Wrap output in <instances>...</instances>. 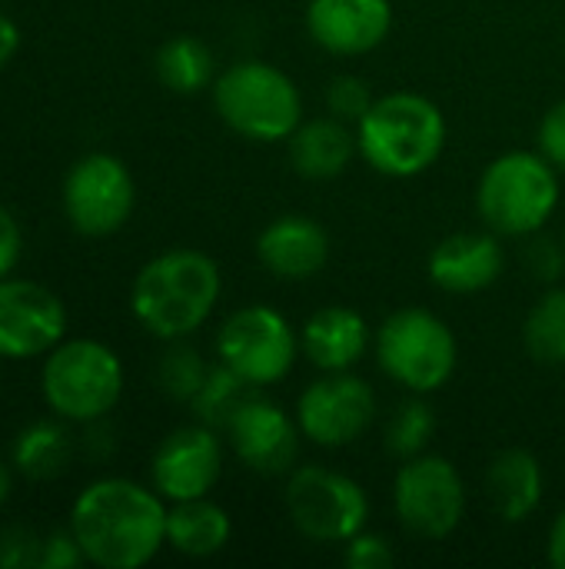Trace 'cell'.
Here are the masks:
<instances>
[{
    "label": "cell",
    "instance_id": "6da1fadb",
    "mask_svg": "<svg viewBox=\"0 0 565 569\" xmlns=\"http://www.w3.org/2000/svg\"><path fill=\"white\" fill-rule=\"evenodd\" d=\"M70 533L97 569H140L167 547L163 497L137 480L87 483L70 507Z\"/></svg>",
    "mask_w": 565,
    "mask_h": 569
},
{
    "label": "cell",
    "instance_id": "7a4b0ae2",
    "mask_svg": "<svg viewBox=\"0 0 565 569\" xmlns=\"http://www.w3.org/2000/svg\"><path fill=\"white\" fill-rule=\"evenodd\" d=\"M220 290V267L206 253L180 247L140 267L130 287V310L150 337L186 340L210 320Z\"/></svg>",
    "mask_w": 565,
    "mask_h": 569
},
{
    "label": "cell",
    "instance_id": "3957f363",
    "mask_svg": "<svg viewBox=\"0 0 565 569\" xmlns=\"http://www.w3.org/2000/svg\"><path fill=\"white\" fill-rule=\"evenodd\" d=\"M356 143L363 160L383 177H420L446 147L443 110L413 90L376 97L366 117L356 123Z\"/></svg>",
    "mask_w": 565,
    "mask_h": 569
},
{
    "label": "cell",
    "instance_id": "277c9868",
    "mask_svg": "<svg viewBox=\"0 0 565 569\" xmlns=\"http://www.w3.org/2000/svg\"><path fill=\"white\" fill-rule=\"evenodd\" d=\"M40 393L57 420L100 423L123 397V363L100 340L63 337L43 357Z\"/></svg>",
    "mask_w": 565,
    "mask_h": 569
},
{
    "label": "cell",
    "instance_id": "5b68a950",
    "mask_svg": "<svg viewBox=\"0 0 565 569\" xmlns=\"http://www.w3.org/2000/svg\"><path fill=\"white\" fill-rule=\"evenodd\" d=\"M213 103L223 123L256 143L290 140L303 123L296 83L266 60H240L213 80Z\"/></svg>",
    "mask_w": 565,
    "mask_h": 569
},
{
    "label": "cell",
    "instance_id": "8992f818",
    "mask_svg": "<svg viewBox=\"0 0 565 569\" xmlns=\"http://www.w3.org/2000/svg\"><path fill=\"white\" fill-rule=\"evenodd\" d=\"M559 203V170L533 150L496 157L476 190L480 217L500 237H533Z\"/></svg>",
    "mask_w": 565,
    "mask_h": 569
},
{
    "label": "cell",
    "instance_id": "52a82bcc",
    "mask_svg": "<svg viewBox=\"0 0 565 569\" xmlns=\"http://www.w3.org/2000/svg\"><path fill=\"white\" fill-rule=\"evenodd\" d=\"M376 360L410 393H436L456 373L460 347L453 330L430 310L406 307L386 317L376 333Z\"/></svg>",
    "mask_w": 565,
    "mask_h": 569
},
{
    "label": "cell",
    "instance_id": "ba28073f",
    "mask_svg": "<svg viewBox=\"0 0 565 569\" xmlns=\"http://www.w3.org/2000/svg\"><path fill=\"white\" fill-rule=\"evenodd\" d=\"M216 357L253 390L270 387L293 370L296 333L280 310L250 303L223 320L216 333Z\"/></svg>",
    "mask_w": 565,
    "mask_h": 569
},
{
    "label": "cell",
    "instance_id": "9c48e42d",
    "mask_svg": "<svg viewBox=\"0 0 565 569\" xmlns=\"http://www.w3.org/2000/svg\"><path fill=\"white\" fill-rule=\"evenodd\" d=\"M286 513L293 527L313 543H346L370 517V500L356 480L326 467L290 470Z\"/></svg>",
    "mask_w": 565,
    "mask_h": 569
},
{
    "label": "cell",
    "instance_id": "30bf717a",
    "mask_svg": "<svg viewBox=\"0 0 565 569\" xmlns=\"http://www.w3.org/2000/svg\"><path fill=\"white\" fill-rule=\"evenodd\" d=\"M60 203L67 223L80 237H110L127 227L137 207V183L120 157L97 150L67 170Z\"/></svg>",
    "mask_w": 565,
    "mask_h": 569
},
{
    "label": "cell",
    "instance_id": "8fae6325",
    "mask_svg": "<svg viewBox=\"0 0 565 569\" xmlns=\"http://www.w3.org/2000/svg\"><path fill=\"white\" fill-rule=\"evenodd\" d=\"M393 507L400 523L423 540H446L466 513V487L460 470L436 453L403 460L393 480Z\"/></svg>",
    "mask_w": 565,
    "mask_h": 569
},
{
    "label": "cell",
    "instance_id": "7c38bea8",
    "mask_svg": "<svg viewBox=\"0 0 565 569\" xmlns=\"http://www.w3.org/2000/svg\"><path fill=\"white\" fill-rule=\"evenodd\" d=\"M376 420V393L373 387L350 373H326L313 380L296 403V423L306 440L316 447H350L356 443Z\"/></svg>",
    "mask_w": 565,
    "mask_h": 569
},
{
    "label": "cell",
    "instance_id": "4fadbf2b",
    "mask_svg": "<svg viewBox=\"0 0 565 569\" xmlns=\"http://www.w3.org/2000/svg\"><path fill=\"white\" fill-rule=\"evenodd\" d=\"M67 337L63 300L20 277L0 280V360H33L47 357Z\"/></svg>",
    "mask_w": 565,
    "mask_h": 569
},
{
    "label": "cell",
    "instance_id": "5bb4252c",
    "mask_svg": "<svg viewBox=\"0 0 565 569\" xmlns=\"http://www.w3.org/2000/svg\"><path fill=\"white\" fill-rule=\"evenodd\" d=\"M220 473H223V443L216 430L206 423L173 430L150 460V483L170 503L210 497Z\"/></svg>",
    "mask_w": 565,
    "mask_h": 569
},
{
    "label": "cell",
    "instance_id": "9a60e30c",
    "mask_svg": "<svg viewBox=\"0 0 565 569\" xmlns=\"http://www.w3.org/2000/svg\"><path fill=\"white\" fill-rule=\"evenodd\" d=\"M223 430L233 443V453L250 470L263 477H280L293 470L303 430L280 403H270L263 397H243Z\"/></svg>",
    "mask_w": 565,
    "mask_h": 569
},
{
    "label": "cell",
    "instance_id": "2e32d148",
    "mask_svg": "<svg viewBox=\"0 0 565 569\" xmlns=\"http://www.w3.org/2000/svg\"><path fill=\"white\" fill-rule=\"evenodd\" d=\"M393 27L390 0H310L306 30L313 43L336 57L376 50Z\"/></svg>",
    "mask_w": 565,
    "mask_h": 569
},
{
    "label": "cell",
    "instance_id": "e0dca14e",
    "mask_svg": "<svg viewBox=\"0 0 565 569\" xmlns=\"http://www.w3.org/2000/svg\"><path fill=\"white\" fill-rule=\"evenodd\" d=\"M506 267L503 243L493 233H453L430 253V280L446 293H480Z\"/></svg>",
    "mask_w": 565,
    "mask_h": 569
},
{
    "label": "cell",
    "instance_id": "ac0fdd59",
    "mask_svg": "<svg viewBox=\"0 0 565 569\" xmlns=\"http://www.w3.org/2000/svg\"><path fill=\"white\" fill-rule=\"evenodd\" d=\"M256 257L280 280H310L330 260V237L313 217L286 213L260 233Z\"/></svg>",
    "mask_w": 565,
    "mask_h": 569
},
{
    "label": "cell",
    "instance_id": "d6986e66",
    "mask_svg": "<svg viewBox=\"0 0 565 569\" xmlns=\"http://www.w3.org/2000/svg\"><path fill=\"white\" fill-rule=\"evenodd\" d=\"M300 350L316 370L340 373L356 367L370 350V327L350 307H323L306 320L300 333Z\"/></svg>",
    "mask_w": 565,
    "mask_h": 569
},
{
    "label": "cell",
    "instance_id": "ffe728a7",
    "mask_svg": "<svg viewBox=\"0 0 565 569\" xmlns=\"http://www.w3.org/2000/svg\"><path fill=\"white\" fill-rule=\"evenodd\" d=\"M360 150L356 133L340 117H316L293 130L290 137V163L306 180H333L340 177L353 153Z\"/></svg>",
    "mask_w": 565,
    "mask_h": 569
},
{
    "label": "cell",
    "instance_id": "44dd1931",
    "mask_svg": "<svg viewBox=\"0 0 565 569\" xmlns=\"http://www.w3.org/2000/svg\"><path fill=\"white\" fill-rule=\"evenodd\" d=\"M486 493L506 523H523L543 500V467L529 450H503L486 470Z\"/></svg>",
    "mask_w": 565,
    "mask_h": 569
},
{
    "label": "cell",
    "instance_id": "7402d4cb",
    "mask_svg": "<svg viewBox=\"0 0 565 569\" xmlns=\"http://www.w3.org/2000/svg\"><path fill=\"white\" fill-rule=\"evenodd\" d=\"M233 537L230 513L213 500H180L167 510V547L183 557L203 560L220 553Z\"/></svg>",
    "mask_w": 565,
    "mask_h": 569
},
{
    "label": "cell",
    "instance_id": "603a6c76",
    "mask_svg": "<svg viewBox=\"0 0 565 569\" xmlns=\"http://www.w3.org/2000/svg\"><path fill=\"white\" fill-rule=\"evenodd\" d=\"M70 433L53 420H37L23 427L10 447V467L27 480H53L70 463Z\"/></svg>",
    "mask_w": 565,
    "mask_h": 569
},
{
    "label": "cell",
    "instance_id": "cb8c5ba5",
    "mask_svg": "<svg viewBox=\"0 0 565 569\" xmlns=\"http://www.w3.org/2000/svg\"><path fill=\"white\" fill-rule=\"evenodd\" d=\"M153 70H157V80L173 90V93H200L206 90L213 80H216V60L210 53V47L190 33H176L170 37L160 50H157V60H153Z\"/></svg>",
    "mask_w": 565,
    "mask_h": 569
},
{
    "label": "cell",
    "instance_id": "d4e9b609",
    "mask_svg": "<svg viewBox=\"0 0 565 569\" xmlns=\"http://www.w3.org/2000/svg\"><path fill=\"white\" fill-rule=\"evenodd\" d=\"M523 340L526 350L539 360V363H565V287L549 290L526 317L523 327Z\"/></svg>",
    "mask_w": 565,
    "mask_h": 569
},
{
    "label": "cell",
    "instance_id": "484cf974",
    "mask_svg": "<svg viewBox=\"0 0 565 569\" xmlns=\"http://www.w3.org/2000/svg\"><path fill=\"white\" fill-rule=\"evenodd\" d=\"M436 430V417L423 400H406L403 407H396V413L390 417L386 427V450L400 460L420 457L426 453V443L433 440Z\"/></svg>",
    "mask_w": 565,
    "mask_h": 569
},
{
    "label": "cell",
    "instance_id": "4316f807",
    "mask_svg": "<svg viewBox=\"0 0 565 569\" xmlns=\"http://www.w3.org/2000/svg\"><path fill=\"white\" fill-rule=\"evenodd\" d=\"M246 390H250V383H243L223 363L220 367H210L200 393L193 397V410H196L200 423H206V427H226L230 413L240 407V400L246 397Z\"/></svg>",
    "mask_w": 565,
    "mask_h": 569
},
{
    "label": "cell",
    "instance_id": "83f0119b",
    "mask_svg": "<svg viewBox=\"0 0 565 569\" xmlns=\"http://www.w3.org/2000/svg\"><path fill=\"white\" fill-rule=\"evenodd\" d=\"M206 373H210V367L183 340H170V350L163 353V360L157 367L163 393L173 397V400H183V403H193V397L200 393Z\"/></svg>",
    "mask_w": 565,
    "mask_h": 569
},
{
    "label": "cell",
    "instance_id": "f1b7e54d",
    "mask_svg": "<svg viewBox=\"0 0 565 569\" xmlns=\"http://www.w3.org/2000/svg\"><path fill=\"white\" fill-rule=\"evenodd\" d=\"M373 90L363 77H353V73H343L330 83L326 90V103H330V113L346 120V123H360L366 117V110L373 107Z\"/></svg>",
    "mask_w": 565,
    "mask_h": 569
},
{
    "label": "cell",
    "instance_id": "f546056e",
    "mask_svg": "<svg viewBox=\"0 0 565 569\" xmlns=\"http://www.w3.org/2000/svg\"><path fill=\"white\" fill-rule=\"evenodd\" d=\"M343 547H346V550H343V560H346V567L350 569H386L393 567V560H396L390 540L380 537V533H363V530H360V533H356L353 540H346Z\"/></svg>",
    "mask_w": 565,
    "mask_h": 569
},
{
    "label": "cell",
    "instance_id": "4dcf8cb0",
    "mask_svg": "<svg viewBox=\"0 0 565 569\" xmlns=\"http://www.w3.org/2000/svg\"><path fill=\"white\" fill-rule=\"evenodd\" d=\"M40 540L43 537L27 527H7L0 533V569H37Z\"/></svg>",
    "mask_w": 565,
    "mask_h": 569
},
{
    "label": "cell",
    "instance_id": "1f68e13d",
    "mask_svg": "<svg viewBox=\"0 0 565 569\" xmlns=\"http://www.w3.org/2000/svg\"><path fill=\"white\" fill-rule=\"evenodd\" d=\"M83 550L77 543V537L67 530H53L40 540V563L37 569H77L83 567Z\"/></svg>",
    "mask_w": 565,
    "mask_h": 569
},
{
    "label": "cell",
    "instance_id": "d6a6232c",
    "mask_svg": "<svg viewBox=\"0 0 565 569\" xmlns=\"http://www.w3.org/2000/svg\"><path fill=\"white\" fill-rule=\"evenodd\" d=\"M539 153L565 173V100H559L539 123Z\"/></svg>",
    "mask_w": 565,
    "mask_h": 569
},
{
    "label": "cell",
    "instance_id": "836d02e7",
    "mask_svg": "<svg viewBox=\"0 0 565 569\" xmlns=\"http://www.w3.org/2000/svg\"><path fill=\"white\" fill-rule=\"evenodd\" d=\"M20 253H23V230H20L17 217L7 207H0V280L13 277Z\"/></svg>",
    "mask_w": 565,
    "mask_h": 569
},
{
    "label": "cell",
    "instance_id": "e575fe53",
    "mask_svg": "<svg viewBox=\"0 0 565 569\" xmlns=\"http://www.w3.org/2000/svg\"><path fill=\"white\" fill-rule=\"evenodd\" d=\"M563 250H559L553 240H536V243L526 250V260H529V267H533V273H536L539 280H556L559 270H563Z\"/></svg>",
    "mask_w": 565,
    "mask_h": 569
},
{
    "label": "cell",
    "instance_id": "d590c367",
    "mask_svg": "<svg viewBox=\"0 0 565 569\" xmlns=\"http://www.w3.org/2000/svg\"><path fill=\"white\" fill-rule=\"evenodd\" d=\"M17 50H20V27L7 13H0V70L17 57Z\"/></svg>",
    "mask_w": 565,
    "mask_h": 569
},
{
    "label": "cell",
    "instance_id": "8d00e7d4",
    "mask_svg": "<svg viewBox=\"0 0 565 569\" xmlns=\"http://www.w3.org/2000/svg\"><path fill=\"white\" fill-rule=\"evenodd\" d=\"M546 557L556 569H565V510L553 520L549 527V543H546Z\"/></svg>",
    "mask_w": 565,
    "mask_h": 569
},
{
    "label": "cell",
    "instance_id": "74e56055",
    "mask_svg": "<svg viewBox=\"0 0 565 569\" xmlns=\"http://www.w3.org/2000/svg\"><path fill=\"white\" fill-rule=\"evenodd\" d=\"M10 490H13V467L0 457V507L10 500Z\"/></svg>",
    "mask_w": 565,
    "mask_h": 569
},
{
    "label": "cell",
    "instance_id": "f35d334b",
    "mask_svg": "<svg viewBox=\"0 0 565 569\" xmlns=\"http://www.w3.org/2000/svg\"><path fill=\"white\" fill-rule=\"evenodd\" d=\"M563 247H565V237H563Z\"/></svg>",
    "mask_w": 565,
    "mask_h": 569
}]
</instances>
